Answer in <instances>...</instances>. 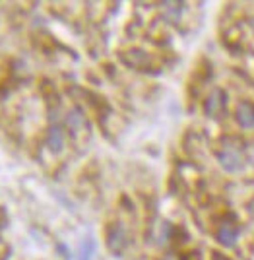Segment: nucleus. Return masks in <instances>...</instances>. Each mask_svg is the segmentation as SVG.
Listing matches in <instances>:
<instances>
[{"label":"nucleus","instance_id":"39448f33","mask_svg":"<svg viewBox=\"0 0 254 260\" xmlns=\"http://www.w3.org/2000/svg\"><path fill=\"white\" fill-rule=\"evenodd\" d=\"M124 239H126V237H124V231H122L121 225L113 228L109 231V247L113 250H115V252H119V250H121L122 247H124V243H126Z\"/></svg>","mask_w":254,"mask_h":260},{"label":"nucleus","instance_id":"0eeeda50","mask_svg":"<svg viewBox=\"0 0 254 260\" xmlns=\"http://www.w3.org/2000/svg\"><path fill=\"white\" fill-rule=\"evenodd\" d=\"M91 250H93V243H84L82 245V249H80V260H89V254H91Z\"/></svg>","mask_w":254,"mask_h":260},{"label":"nucleus","instance_id":"f257e3e1","mask_svg":"<svg viewBox=\"0 0 254 260\" xmlns=\"http://www.w3.org/2000/svg\"><path fill=\"white\" fill-rule=\"evenodd\" d=\"M217 159H220L221 167L231 173L244 167V153L241 146H237V144H225L217 153Z\"/></svg>","mask_w":254,"mask_h":260},{"label":"nucleus","instance_id":"9d476101","mask_svg":"<svg viewBox=\"0 0 254 260\" xmlns=\"http://www.w3.org/2000/svg\"><path fill=\"white\" fill-rule=\"evenodd\" d=\"M215 260H225V258H221V256H217V258H215Z\"/></svg>","mask_w":254,"mask_h":260},{"label":"nucleus","instance_id":"7ed1b4c3","mask_svg":"<svg viewBox=\"0 0 254 260\" xmlns=\"http://www.w3.org/2000/svg\"><path fill=\"white\" fill-rule=\"evenodd\" d=\"M225 107V95H223V91L221 89H213V93H211L208 101H206V115H210V117H215V115H220L221 111Z\"/></svg>","mask_w":254,"mask_h":260},{"label":"nucleus","instance_id":"1a4fd4ad","mask_svg":"<svg viewBox=\"0 0 254 260\" xmlns=\"http://www.w3.org/2000/svg\"><path fill=\"white\" fill-rule=\"evenodd\" d=\"M250 27H252V31H254V20H252V22H250Z\"/></svg>","mask_w":254,"mask_h":260},{"label":"nucleus","instance_id":"20e7f679","mask_svg":"<svg viewBox=\"0 0 254 260\" xmlns=\"http://www.w3.org/2000/svg\"><path fill=\"white\" fill-rule=\"evenodd\" d=\"M217 239L225 247H233L237 243V239H239V228L233 225V223H223L217 229Z\"/></svg>","mask_w":254,"mask_h":260},{"label":"nucleus","instance_id":"f03ea898","mask_svg":"<svg viewBox=\"0 0 254 260\" xmlns=\"http://www.w3.org/2000/svg\"><path fill=\"white\" fill-rule=\"evenodd\" d=\"M237 120L243 128H254V105L248 101L239 103L237 107Z\"/></svg>","mask_w":254,"mask_h":260},{"label":"nucleus","instance_id":"423d86ee","mask_svg":"<svg viewBox=\"0 0 254 260\" xmlns=\"http://www.w3.org/2000/svg\"><path fill=\"white\" fill-rule=\"evenodd\" d=\"M47 142H49V148H51V150H55V152L56 150H60V148L64 146V132L58 128V126L51 128Z\"/></svg>","mask_w":254,"mask_h":260},{"label":"nucleus","instance_id":"6e6552de","mask_svg":"<svg viewBox=\"0 0 254 260\" xmlns=\"http://www.w3.org/2000/svg\"><path fill=\"white\" fill-rule=\"evenodd\" d=\"M248 210H250V214L254 216V202H250V206H248Z\"/></svg>","mask_w":254,"mask_h":260}]
</instances>
